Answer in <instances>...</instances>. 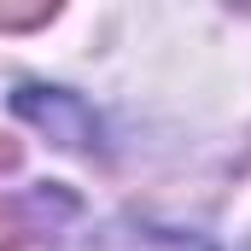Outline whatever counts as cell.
<instances>
[{"mask_svg":"<svg viewBox=\"0 0 251 251\" xmlns=\"http://www.w3.org/2000/svg\"><path fill=\"white\" fill-rule=\"evenodd\" d=\"M117 240L105 251H210L199 234H176V228H111Z\"/></svg>","mask_w":251,"mask_h":251,"instance_id":"cell-2","label":"cell"},{"mask_svg":"<svg viewBox=\"0 0 251 251\" xmlns=\"http://www.w3.org/2000/svg\"><path fill=\"white\" fill-rule=\"evenodd\" d=\"M12 246H18V240H12V222L0 216V251H12Z\"/></svg>","mask_w":251,"mask_h":251,"instance_id":"cell-4","label":"cell"},{"mask_svg":"<svg viewBox=\"0 0 251 251\" xmlns=\"http://www.w3.org/2000/svg\"><path fill=\"white\" fill-rule=\"evenodd\" d=\"M12 105H18L29 123H41L59 146H76V152H94V146H100L94 111H88L76 94H64V88H35V82H24V88L12 94Z\"/></svg>","mask_w":251,"mask_h":251,"instance_id":"cell-1","label":"cell"},{"mask_svg":"<svg viewBox=\"0 0 251 251\" xmlns=\"http://www.w3.org/2000/svg\"><path fill=\"white\" fill-rule=\"evenodd\" d=\"M12 164H18V140H6V134H0V170H12Z\"/></svg>","mask_w":251,"mask_h":251,"instance_id":"cell-3","label":"cell"}]
</instances>
